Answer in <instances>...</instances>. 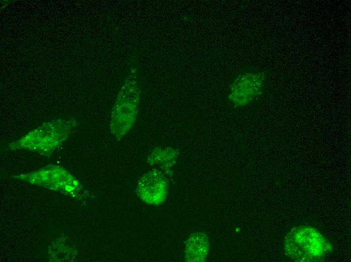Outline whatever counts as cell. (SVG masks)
I'll return each mask as SVG.
<instances>
[{"label":"cell","mask_w":351,"mask_h":262,"mask_svg":"<svg viewBox=\"0 0 351 262\" xmlns=\"http://www.w3.org/2000/svg\"><path fill=\"white\" fill-rule=\"evenodd\" d=\"M284 248L286 255L296 261H322L331 252L332 245L316 229L300 226L286 235Z\"/></svg>","instance_id":"cell-1"},{"label":"cell","mask_w":351,"mask_h":262,"mask_svg":"<svg viewBox=\"0 0 351 262\" xmlns=\"http://www.w3.org/2000/svg\"><path fill=\"white\" fill-rule=\"evenodd\" d=\"M168 185L167 180L164 174L157 169H152L140 179L136 192L144 203L159 205L166 198Z\"/></svg>","instance_id":"cell-2"},{"label":"cell","mask_w":351,"mask_h":262,"mask_svg":"<svg viewBox=\"0 0 351 262\" xmlns=\"http://www.w3.org/2000/svg\"><path fill=\"white\" fill-rule=\"evenodd\" d=\"M263 80L259 73L242 74L230 86L229 100L236 105L247 104L260 93Z\"/></svg>","instance_id":"cell-3"},{"label":"cell","mask_w":351,"mask_h":262,"mask_svg":"<svg viewBox=\"0 0 351 262\" xmlns=\"http://www.w3.org/2000/svg\"><path fill=\"white\" fill-rule=\"evenodd\" d=\"M209 247L208 238L205 233L199 232L191 235L185 247V259L187 261H204Z\"/></svg>","instance_id":"cell-4"},{"label":"cell","mask_w":351,"mask_h":262,"mask_svg":"<svg viewBox=\"0 0 351 262\" xmlns=\"http://www.w3.org/2000/svg\"><path fill=\"white\" fill-rule=\"evenodd\" d=\"M177 155V151L171 148L165 150L157 148L153 150L149 156L148 162L151 165L160 164V167L166 171L174 163Z\"/></svg>","instance_id":"cell-5"}]
</instances>
